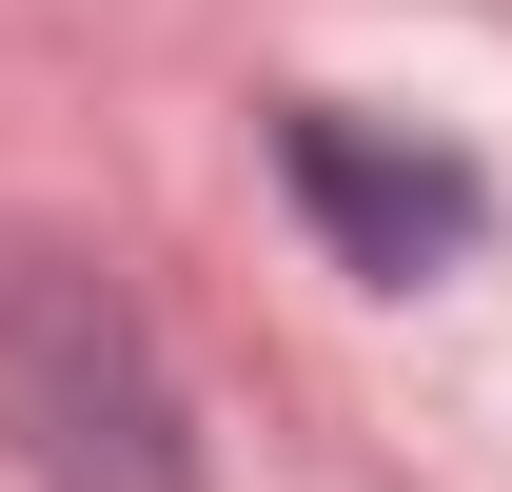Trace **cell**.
Listing matches in <instances>:
<instances>
[{"label":"cell","mask_w":512,"mask_h":492,"mask_svg":"<svg viewBox=\"0 0 512 492\" xmlns=\"http://www.w3.org/2000/svg\"><path fill=\"white\" fill-rule=\"evenodd\" d=\"M0 433L40 492H197V414L158 315L99 276V256H20L0 276Z\"/></svg>","instance_id":"cell-1"},{"label":"cell","mask_w":512,"mask_h":492,"mask_svg":"<svg viewBox=\"0 0 512 492\" xmlns=\"http://www.w3.org/2000/svg\"><path fill=\"white\" fill-rule=\"evenodd\" d=\"M276 178H296V217L335 237V276H375V296H414V276H453V256L493 237V178H473L453 138L355 119V99H276Z\"/></svg>","instance_id":"cell-2"}]
</instances>
